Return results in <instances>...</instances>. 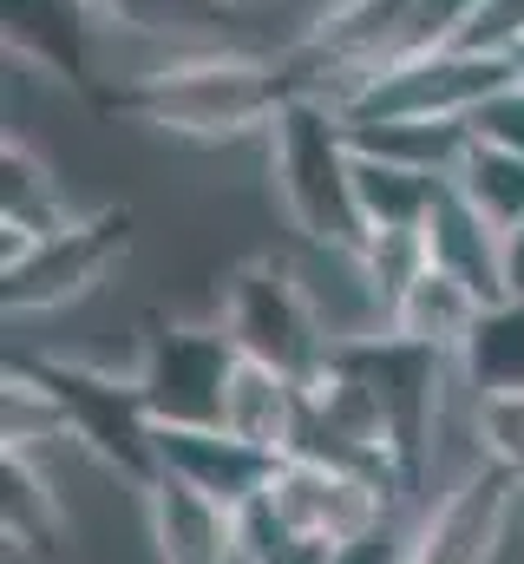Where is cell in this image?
I'll use <instances>...</instances> for the list:
<instances>
[{
  "mask_svg": "<svg viewBox=\"0 0 524 564\" xmlns=\"http://www.w3.org/2000/svg\"><path fill=\"white\" fill-rule=\"evenodd\" d=\"M230 564H250V558H243V552H237V558H230Z\"/></svg>",
  "mask_w": 524,
  "mask_h": 564,
  "instance_id": "4dcf8cb0",
  "label": "cell"
},
{
  "mask_svg": "<svg viewBox=\"0 0 524 564\" xmlns=\"http://www.w3.org/2000/svg\"><path fill=\"white\" fill-rule=\"evenodd\" d=\"M73 210L59 197V177L26 151V144H7L0 151V224H7V243H26V237H46L59 230Z\"/></svg>",
  "mask_w": 524,
  "mask_h": 564,
  "instance_id": "44dd1931",
  "label": "cell"
},
{
  "mask_svg": "<svg viewBox=\"0 0 524 564\" xmlns=\"http://www.w3.org/2000/svg\"><path fill=\"white\" fill-rule=\"evenodd\" d=\"M92 13L99 0H0L7 59L86 86L92 79Z\"/></svg>",
  "mask_w": 524,
  "mask_h": 564,
  "instance_id": "7c38bea8",
  "label": "cell"
},
{
  "mask_svg": "<svg viewBox=\"0 0 524 564\" xmlns=\"http://www.w3.org/2000/svg\"><path fill=\"white\" fill-rule=\"evenodd\" d=\"M302 388L308 381H288L262 361H243L237 381H230V408H223V426L237 440H250L262 453L288 459V440H295V421H302Z\"/></svg>",
  "mask_w": 524,
  "mask_h": 564,
  "instance_id": "ac0fdd59",
  "label": "cell"
},
{
  "mask_svg": "<svg viewBox=\"0 0 524 564\" xmlns=\"http://www.w3.org/2000/svg\"><path fill=\"white\" fill-rule=\"evenodd\" d=\"M125 250V217L119 210H99V217H66L59 230L46 237H26V243H7V308L13 315H46V308H66L79 302L86 289H99L106 270L119 263Z\"/></svg>",
  "mask_w": 524,
  "mask_h": 564,
  "instance_id": "ba28073f",
  "label": "cell"
},
{
  "mask_svg": "<svg viewBox=\"0 0 524 564\" xmlns=\"http://www.w3.org/2000/svg\"><path fill=\"white\" fill-rule=\"evenodd\" d=\"M0 512H7V539L13 545H46L53 539V499H46V486L33 479V466H26V453H7V473H0Z\"/></svg>",
  "mask_w": 524,
  "mask_h": 564,
  "instance_id": "cb8c5ba5",
  "label": "cell"
},
{
  "mask_svg": "<svg viewBox=\"0 0 524 564\" xmlns=\"http://www.w3.org/2000/svg\"><path fill=\"white\" fill-rule=\"evenodd\" d=\"M512 492H518L512 473H499V466L472 473L459 492H446L419 519L413 564H492L499 539H505V519H512Z\"/></svg>",
  "mask_w": 524,
  "mask_h": 564,
  "instance_id": "8fae6325",
  "label": "cell"
},
{
  "mask_svg": "<svg viewBox=\"0 0 524 564\" xmlns=\"http://www.w3.org/2000/svg\"><path fill=\"white\" fill-rule=\"evenodd\" d=\"M328 368H341L368 394V408L387 426V446H393V459H400V473H406V486H419L426 453H433V433H439V394H446L452 355L381 328V335L335 341Z\"/></svg>",
  "mask_w": 524,
  "mask_h": 564,
  "instance_id": "3957f363",
  "label": "cell"
},
{
  "mask_svg": "<svg viewBox=\"0 0 524 564\" xmlns=\"http://www.w3.org/2000/svg\"><path fill=\"white\" fill-rule=\"evenodd\" d=\"M354 151L368 158H393V164H413L426 177H459L472 132L466 119H374V126H348Z\"/></svg>",
  "mask_w": 524,
  "mask_h": 564,
  "instance_id": "d6986e66",
  "label": "cell"
},
{
  "mask_svg": "<svg viewBox=\"0 0 524 564\" xmlns=\"http://www.w3.org/2000/svg\"><path fill=\"white\" fill-rule=\"evenodd\" d=\"M243 355L223 322H157L138 348V394L157 426H223Z\"/></svg>",
  "mask_w": 524,
  "mask_h": 564,
  "instance_id": "8992f818",
  "label": "cell"
},
{
  "mask_svg": "<svg viewBox=\"0 0 524 564\" xmlns=\"http://www.w3.org/2000/svg\"><path fill=\"white\" fill-rule=\"evenodd\" d=\"M459 191H466V204L505 237L512 224H524V158L518 151H499V144H479L466 151V164H459V177H452Z\"/></svg>",
  "mask_w": 524,
  "mask_h": 564,
  "instance_id": "7402d4cb",
  "label": "cell"
},
{
  "mask_svg": "<svg viewBox=\"0 0 524 564\" xmlns=\"http://www.w3.org/2000/svg\"><path fill=\"white\" fill-rule=\"evenodd\" d=\"M413 539H419V525H406V519L393 512L387 525H374L368 539L341 545V552H335V564H413Z\"/></svg>",
  "mask_w": 524,
  "mask_h": 564,
  "instance_id": "83f0119b",
  "label": "cell"
},
{
  "mask_svg": "<svg viewBox=\"0 0 524 564\" xmlns=\"http://www.w3.org/2000/svg\"><path fill=\"white\" fill-rule=\"evenodd\" d=\"M400 499L406 492H393L381 479H361V473H341V466H321V459H282L275 486H269V506L335 552L368 539L374 525H387Z\"/></svg>",
  "mask_w": 524,
  "mask_h": 564,
  "instance_id": "9c48e42d",
  "label": "cell"
},
{
  "mask_svg": "<svg viewBox=\"0 0 524 564\" xmlns=\"http://www.w3.org/2000/svg\"><path fill=\"white\" fill-rule=\"evenodd\" d=\"M452 368L466 375V388L479 401H505V394H524V302L505 295V302H485L472 335L459 341Z\"/></svg>",
  "mask_w": 524,
  "mask_h": 564,
  "instance_id": "e0dca14e",
  "label": "cell"
},
{
  "mask_svg": "<svg viewBox=\"0 0 524 564\" xmlns=\"http://www.w3.org/2000/svg\"><path fill=\"white\" fill-rule=\"evenodd\" d=\"M419 243H426V263H439L446 276H459L466 289H479L485 302H505V237L466 204L459 184L439 191V204H433Z\"/></svg>",
  "mask_w": 524,
  "mask_h": 564,
  "instance_id": "5bb4252c",
  "label": "cell"
},
{
  "mask_svg": "<svg viewBox=\"0 0 524 564\" xmlns=\"http://www.w3.org/2000/svg\"><path fill=\"white\" fill-rule=\"evenodd\" d=\"M466 132L479 144H499V151H518L524 158V86L512 79V86H499L472 119H466Z\"/></svg>",
  "mask_w": 524,
  "mask_h": 564,
  "instance_id": "4316f807",
  "label": "cell"
},
{
  "mask_svg": "<svg viewBox=\"0 0 524 564\" xmlns=\"http://www.w3.org/2000/svg\"><path fill=\"white\" fill-rule=\"evenodd\" d=\"M505 295H518L524 302V224L505 230Z\"/></svg>",
  "mask_w": 524,
  "mask_h": 564,
  "instance_id": "f1b7e54d",
  "label": "cell"
},
{
  "mask_svg": "<svg viewBox=\"0 0 524 564\" xmlns=\"http://www.w3.org/2000/svg\"><path fill=\"white\" fill-rule=\"evenodd\" d=\"M518 40H524V0H479L472 20H466V33H459V46L499 53V59H512Z\"/></svg>",
  "mask_w": 524,
  "mask_h": 564,
  "instance_id": "484cf974",
  "label": "cell"
},
{
  "mask_svg": "<svg viewBox=\"0 0 524 564\" xmlns=\"http://www.w3.org/2000/svg\"><path fill=\"white\" fill-rule=\"evenodd\" d=\"M217 322L230 328L237 355L243 361H262L288 381H315L335 355V335L308 295V282L295 276L288 263H237L223 276V302H217Z\"/></svg>",
  "mask_w": 524,
  "mask_h": 564,
  "instance_id": "277c9868",
  "label": "cell"
},
{
  "mask_svg": "<svg viewBox=\"0 0 524 564\" xmlns=\"http://www.w3.org/2000/svg\"><path fill=\"white\" fill-rule=\"evenodd\" d=\"M144 519H151V545L164 564H230L237 558V512L177 486V479H157L144 486Z\"/></svg>",
  "mask_w": 524,
  "mask_h": 564,
  "instance_id": "4fadbf2b",
  "label": "cell"
},
{
  "mask_svg": "<svg viewBox=\"0 0 524 564\" xmlns=\"http://www.w3.org/2000/svg\"><path fill=\"white\" fill-rule=\"evenodd\" d=\"M33 375L46 381V394H53L66 433L92 459H106L112 473H125L138 492L157 486V421H151L138 381H119L106 368H86V361H46Z\"/></svg>",
  "mask_w": 524,
  "mask_h": 564,
  "instance_id": "52a82bcc",
  "label": "cell"
},
{
  "mask_svg": "<svg viewBox=\"0 0 524 564\" xmlns=\"http://www.w3.org/2000/svg\"><path fill=\"white\" fill-rule=\"evenodd\" d=\"M99 13H112L125 33L144 40H171L184 53H204L230 33L237 0H99Z\"/></svg>",
  "mask_w": 524,
  "mask_h": 564,
  "instance_id": "ffe728a7",
  "label": "cell"
},
{
  "mask_svg": "<svg viewBox=\"0 0 524 564\" xmlns=\"http://www.w3.org/2000/svg\"><path fill=\"white\" fill-rule=\"evenodd\" d=\"M275 453H262L250 440H237L230 426H157V479H177L230 512L269 499L275 486Z\"/></svg>",
  "mask_w": 524,
  "mask_h": 564,
  "instance_id": "30bf717a",
  "label": "cell"
},
{
  "mask_svg": "<svg viewBox=\"0 0 524 564\" xmlns=\"http://www.w3.org/2000/svg\"><path fill=\"white\" fill-rule=\"evenodd\" d=\"M446 184H452V177H426V171H413V164H393V158H368V151H361L354 191H361L368 243H374V237H419Z\"/></svg>",
  "mask_w": 524,
  "mask_h": 564,
  "instance_id": "2e32d148",
  "label": "cell"
},
{
  "mask_svg": "<svg viewBox=\"0 0 524 564\" xmlns=\"http://www.w3.org/2000/svg\"><path fill=\"white\" fill-rule=\"evenodd\" d=\"M512 79H518V86H524V40H518V46H512Z\"/></svg>",
  "mask_w": 524,
  "mask_h": 564,
  "instance_id": "f546056e",
  "label": "cell"
},
{
  "mask_svg": "<svg viewBox=\"0 0 524 564\" xmlns=\"http://www.w3.org/2000/svg\"><path fill=\"white\" fill-rule=\"evenodd\" d=\"M479 308H485V295H479V289H466L459 276H446L439 263H426V270H419V276L387 302V328H393V335H406V341L439 348V355H459V341L472 335Z\"/></svg>",
  "mask_w": 524,
  "mask_h": 564,
  "instance_id": "9a60e30c",
  "label": "cell"
},
{
  "mask_svg": "<svg viewBox=\"0 0 524 564\" xmlns=\"http://www.w3.org/2000/svg\"><path fill=\"white\" fill-rule=\"evenodd\" d=\"M499 86H512V59L472 53V46H439V53H413V59H393L381 73H368L335 106H341L348 126H374V119H472Z\"/></svg>",
  "mask_w": 524,
  "mask_h": 564,
  "instance_id": "5b68a950",
  "label": "cell"
},
{
  "mask_svg": "<svg viewBox=\"0 0 524 564\" xmlns=\"http://www.w3.org/2000/svg\"><path fill=\"white\" fill-rule=\"evenodd\" d=\"M237 552L250 564H335V545H321L302 525H288L269 499L237 512Z\"/></svg>",
  "mask_w": 524,
  "mask_h": 564,
  "instance_id": "603a6c76",
  "label": "cell"
},
{
  "mask_svg": "<svg viewBox=\"0 0 524 564\" xmlns=\"http://www.w3.org/2000/svg\"><path fill=\"white\" fill-rule=\"evenodd\" d=\"M479 446L499 473H512L524 486V394L505 401H479Z\"/></svg>",
  "mask_w": 524,
  "mask_h": 564,
  "instance_id": "d4e9b609",
  "label": "cell"
},
{
  "mask_svg": "<svg viewBox=\"0 0 524 564\" xmlns=\"http://www.w3.org/2000/svg\"><path fill=\"white\" fill-rule=\"evenodd\" d=\"M237 7H250V0H237Z\"/></svg>",
  "mask_w": 524,
  "mask_h": 564,
  "instance_id": "1f68e13d",
  "label": "cell"
},
{
  "mask_svg": "<svg viewBox=\"0 0 524 564\" xmlns=\"http://www.w3.org/2000/svg\"><path fill=\"white\" fill-rule=\"evenodd\" d=\"M361 151L348 139V119L321 93H295L269 126V177L282 197V217L315 250H368L361 191H354Z\"/></svg>",
  "mask_w": 524,
  "mask_h": 564,
  "instance_id": "7a4b0ae2",
  "label": "cell"
},
{
  "mask_svg": "<svg viewBox=\"0 0 524 564\" xmlns=\"http://www.w3.org/2000/svg\"><path fill=\"white\" fill-rule=\"evenodd\" d=\"M295 93H302V79L282 73L275 59L204 46V53L151 66L131 86L106 93V112H125L138 126H157L177 139H243V132H269Z\"/></svg>",
  "mask_w": 524,
  "mask_h": 564,
  "instance_id": "6da1fadb",
  "label": "cell"
}]
</instances>
